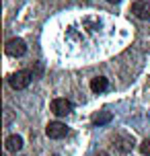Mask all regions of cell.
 Listing matches in <instances>:
<instances>
[{
	"mask_svg": "<svg viewBox=\"0 0 150 156\" xmlns=\"http://www.w3.org/2000/svg\"><path fill=\"white\" fill-rule=\"evenodd\" d=\"M49 109H52V113L58 117H66L70 115L72 109H74V105H72L68 99H54L52 101V105H49Z\"/></svg>",
	"mask_w": 150,
	"mask_h": 156,
	"instance_id": "3",
	"label": "cell"
},
{
	"mask_svg": "<svg viewBox=\"0 0 150 156\" xmlns=\"http://www.w3.org/2000/svg\"><path fill=\"white\" fill-rule=\"evenodd\" d=\"M33 80V72L31 70H19L15 72L12 76L8 78V84L12 86L15 90H23V88H27V86L31 84Z\"/></svg>",
	"mask_w": 150,
	"mask_h": 156,
	"instance_id": "1",
	"label": "cell"
},
{
	"mask_svg": "<svg viewBox=\"0 0 150 156\" xmlns=\"http://www.w3.org/2000/svg\"><path fill=\"white\" fill-rule=\"evenodd\" d=\"M132 15L140 21H148L150 19V2L146 0H136L132 4Z\"/></svg>",
	"mask_w": 150,
	"mask_h": 156,
	"instance_id": "5",
	"label": "cell"
},
{
	"mask_svg": "<svg viewBox=\"0 0 150 156\" xmlns=\"http://www.w3.org/2000/svg\"><path fill=\"white\" fill-rule=\"evenodd\" d=\"M52 156H58V154H52Z\"/></svg>",
	"mask_w": 150,
	"mask_h": 156,
	"instance_id": "12",
	"label": "cell"
},
{
	"mask_svg": "<svg viewBox=\"0 0 150 156\" xmlns=\"http://www.w3.org/2000/svg\"><path fill=\"white\" fill-rule=\"evenodd\" d=\"M111 119H113V115H111L109 111H101V113H97V115L93 117V123L95 125H105V123H109Z\"/></svg>",
	"mask_w": 150,
	"mask_h": 156,
	"instance_id": "9",
	"label": "cell"
},
{
	"mask_svg": "<svg viewBox=\"0 0 150 156\" xmlns=\"http://www.w3.org/2000/svg\"><path fill=\"white\" fill-rule=\"evenodd\" d=\"M113 142H115V146H117L121 152H130V150L134 148V140H132V138H127V136H123V133L117 136Z\"/></svg>",
	"mask_w": 150,
	"mask_h": 156,
	"instance_id": "8",
	"label": "cell"
},
{
	"mask_svg": "<svg viewBox=\"0 0 150 156\" xmlns=\"http://www.w3.org/2000/svg\"><path fill=\"white\" fill-rule=\"evenodd\" d=\"M140 152H142L144 156H150V140H144L142 144H140Z\"/></svg>",
	"mask_w": 150,
	"mask_h": 156,
	"instance_id": "10",
	"label": "cell"
},
{
	"mask_svg": "<svg viewBox=\"0 0 150 156\" xmlns=\"http://www.w3.org/2000/svg\"><path fill=\"white\" fill-rule=\"evenodd\" d=\"M45 133H48V138H52V140H60V138H64L68 133V127L62 121H49L48 127H45Z\"/></svg>",
	"mask_w": 150,
	"mask_h": 156,
	"instance_id": "4",
	"label": "cell"
},
{
	"mask_svg": "<svg viewBox=\"0 0 150 156\" xmlns=\"http://www.w3.org/2000/svg\"><path fill=\"white\" fill-rule=\"evenodd\" d=\"M107 88H109V80L105 76H95L91 80V90L93 93H105Z\"/></svg>",
	"mask_w": 150,
	"mask_h": 156,
	"instance_id": "7",
	"label": "cell"
},
{
	"mask_svg": "<svg viewBox=\"0 0 150 156\" xmlns=\"http://www.w3.org/2000/svg\"><path fill=\"white\" fill-rule=\"evenodd\" d=\"M4 51H6L8 55H12V58H21V55L27 54V43H25L23 39H19V37H12V39L6 41Z\"/></svg>",
	"mask_w": 150,
	"mask_h": 156,
	"instance_id": "2",
	"label": "cell"
},
{
	"mask_svg": "<svg viewBox=\"0 0 150 156\" xmlns=\"http://www.w3.org/2000/svg\"><path fill=\"white\" fill-rule=\"evenodd\" d=\"M107 2H111V4H117V2H121V0H107Z\"/></svg>",
	"mask_w": 150,
	"mask_h": 156,
	"instance_id": "11",
	"label": "cell"
},
{
	"mask_svg": "<svg viewBox=\"0 0 150 156\" xmlns=\"http://www.w3.org/2000/svg\"><path fill=\"white\" fill-rule=\"evenodd\" d=\"M4 148L8 150V152H19V150L23 148V138L21 136H16V133H12V136H8L6 140H4Z\"/></svg>",
	"mask_w": 150,
	"mask_h": 156,
	"instance_id": "6",
	"label": "cell"
}]
</instances>
